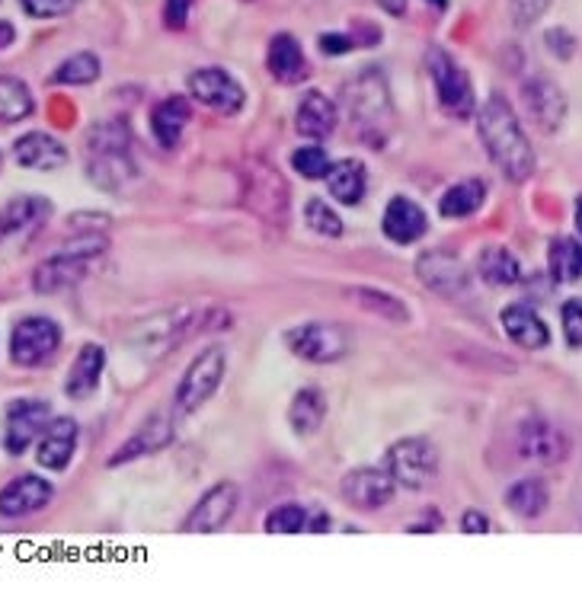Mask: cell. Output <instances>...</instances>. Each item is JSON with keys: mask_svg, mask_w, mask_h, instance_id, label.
Masks as SVG:
<instances>
[{"mask_svg": "<svg viewBox=\"0 0 582 591\" xmlns=\"http://www.w3.org/2000/svg\"><path fill=\"white\" fill-rule=\"evenodd\" d=\"M477 132L480 141L490 154V160L500 167V173L510 183H525L535 173V148L518 122V115L510 106L506 96H490L477 112Z\"/></svg>", "mask_w": 582, "mask_h": 591, "instance_id": "obj_1", "label": "cell"}, {"mask_svg": "<svg viewBox=\"0 0 582 591\" xmlns=\"http://www.w3.org/2000/svg\"><path fill=\"white\" fill-rule=\"evenodd\" d=\"M87 154V180L103 192H125L138 180V167L132 157V132L125 118H107L93 125L83 138Z\"/></svg>", "mask_w": 582, "mask_h": 591, "instance_id": "obj_2", "label": "cell"}, {"mask_svg": "<svg viewBox=\"0 0 582 591\" xmlns=\"http://www.w3.org/2000/svg\"><path fill=\"white\" fill-rule=\"evenodd\" d=\"M240 202L262 224H282L291 215V185L272 160L250 157L240 167Z\"/></svg>", "mask_w": 582, "mask_h": 591, "instance_id": "obj_3", "label": "cell"}, {"mask_svg": "<svg viewBox=\"0 0 582 591\" xmlns=\"http://www.w3.org/2000/svg\"><path fill=\"white\" fill-rule=\"evenodd\" d=\"M103 253H107V237L103 234H83L80 240H74L71 247H65L61 253L45 259L33 272L36 295H58V292H68L74 285H80L90 272V262Z\"/></svg>", "mask_w": 582, "mask_h": 591, "instance_id": "obj_4", "label": "cell"}, {"mask_svg": "<svg viewBox=\"0 0 582 591\" xmlns=\"http://www.w3.org/2000/svg\"><path fill=\"white\" fill-rule=\"evenodd\" d=\"M343 110L349 115L352 125L374 132L388 115H391V90H388V77L381 75L378 68H368V71H359L352 80L343 83Z\"/></svg>", "mask_w": 582, "mask_h": 591, "instance_id": "obj_5", "label": "cell"}, {"mask_svg": "<svg viewBox=\"0 0 582 591\" xmlns=\"http://www.w3.org/2000/svg\"><path fill=\"white\" fill-rule=\"evenodd\" d=\"M224 371H227V355L221 345H205L180 377V387H177V397H174V407L177 416H192L205 407L215 394H219L221 380H224Z\"/></svg>", "mask_w": 582, "mask_h": 591, "instance_id": "obj_6", "label": "cell"}, {"mask_svg": "<svg viewBox=\"0 0 582 591\" xmlns=\"http://www.w3.org/2000/svg\"><path fill=\"white\" fill-rule=\"evenodd\" d=\"M384 467L398 480V486L410 489V492H423L438 477L436 444L423 439V435L401 439V442L391 444V451L384 454Z\"/></svg>", "mask_w": 582, "mask_h": 591, "instance_id": "obj_7", "label": "cell"}, {"mask_svg": "<svg viewBox=\"0 0 582 591\" xmlns=\"http://www.w3.org/2000/svg\"><path fill=\"white\" fill-rule=\"evenodd\" d=\"M286 349L311 365H336L349 355V333L327 320H307L282 333Z\"/></svg>", "mask_w": 582, "mask_h": 591, "instance_id": "obj_8", "label": "cell"}, {"mask_svg": "<svg viewBox=\"0 0 582 591\" xmlns=\"http://www.w3.org/2000/svg\"><path fill=\"white\" fill-rule=\"evenodd\" d=\"M202 317L192 310V307H177V310H167V314H157V317H147L135 327L132 333V345L138 352H145L150 359H160L167 352H174L186 336H192L195 330H202Z\"/></svg>", "mask_w": 582, "mask_h": 591, "instance_id": "obj_9", "label": "cell"}, {"mask_svg": "<svg viewBox=\"0 0 582 591\" xmlns=\"http://www.w3.org/2000/svg\"><path fill=\"white\" fill-rule=\"evenodd\" d=\"M61 349V327L52 317H23L10 333V359L20 368H42Z\"/></svg>", "mask_w": 582, "mask_h": 591, "instance_id": "obj_10", "label": "cell"}, {"mask_svg": "<svg viewBox=\"0 0 582 591\" xmlns=\"http://www.w3.org/2000/svg\"><path fill=\"white\" fill-rule=\"evenodd\" d=\"M429 77L436 83L438 106L455 115V118H468L473 112V80L471 75L455 61V55H448L445 48H433L426 55Z\"/></svg>", "mask_w": 582, "mask_h": 591, "instance_id": "obj_11", "label": "cell"}, {"mask_svg": "<svg viewBox=\"0 0 582 591\" xmlns=\"http://www.w3.org/2000/svg\"><path fill=\"white\" fill-rule=\"evenodd\" d=\"M416 279L436 297H465L471 292V269L451 250H426L416 259Z\"/></svg>", "mask_w": 582, "mask_h": 591, "instance_id": "obj_12", "label": "cell"}, {"mask_svg": "<svg viewBox=\"0 0 582 591\" xmlns=\"http://www.w3.org/2000/svg\"><path fill=\"white\" fill-rule=\"evenodd\" d=\"M515 451L522 461L538 467H557L570 454V439L550 419H525L515 432Z\"/></svg>", "mask_w": 582, "mask_h": 591, "instance_id": "obj_13", "label": "cell"}, {"mask_svg": "<svg viewBox=\"0 0 582 591\" xmlns=\"http://www.w3.org/2000/svg\"><path fill=\"white\" fill-rule=\"evenodd\" d=\"M186 90L195 103L215 110L219 115H237L247 103V93L240 87V80L227 75L224 68H195L186 77Z\"/></svg>", "mask_w": 582, "mask_h": 591, "instance_id": "obj_14", "label": "cell"}, {"mask_svg": "<svg viewBox=\"0 0 582 591\" xmlns=\"http://www.w3.org/2000/svg\"><path fill=\"white\" fill-rule=\"evenodd\" d=\"M240 509V486L231 480H221L209 486L199 502L192 505V512L182 521V531L189 534H215Z\"/></svg>", "mask_w": 582, "mask_h": 591, "instance_id": "obj_15", "label": "cell"}, {"mask_svg": "<svg viewBox=\"0 0 582 591\" xmlns=\"http://www.w3.org/2000/svg\"><path fill=\"white\" fill-rule=\"evenodd\" d=\"M48 422H52V407L45 400L20 397V400L7 404V429H3L7 454H13V457L26 454V447L45 432Z\"/></svg>", "mask_w": 582, "mask_h": 591, "instance_id": "obj_16", "label": "cell"}, {"mask_svg": "<svg viewBox=\"0 0 582 591\" xmlns=\"http://www.w3.org/2000/svg\"><path fill=\"white\" fill-rule=\"evenodd\" d=\"M339 492H343L346 505H352L356 512H378L394 499L398 480L388 474V467L384 470L381 467H356L343 477Z\"/></svg>", "mask_w": 582, "mask_h": 591, "instance_id": "obj_17", "label": "cell"}, {"mask_svg": "<svg viewBox=\"0 0 582 591\" xmlns=\"http://www.w3.org/2000/svg\"><path fill=\"white\" fill-rule=\"evenodd\" d=\"M522 106L541 132H557L567 118V96L557 87V80L545 75L528 77L522 83Z\"/></svg>", "mask_w": 582, "mask_h": 591, "instance_id": "obj_18", "label": "cell"}, {"mask_svg": "<svg viewBox=\"0 0 582 591\" xmlns=\"http://www.w3.org/2000/svg\"><path fill=\"white\" fill-rule=\"evenodd\" d=\"M170 442H174V419L164 416V412H154V416H147L145 422L138 425L135 435H128L125 442L119 444V451L112 454L107 464H110V467L132 464V461H138V457L164 451Z\"/></svg>", "mask_w": 582, "mask_h": 591, "instance_id": "obj_19", "label": "cell"}, {"mask_svg": "<svg viewBox=\"0 0 582 591\" xmlns=\"http://www.w3.org/2000/svg\"><path fill=\"white\" fill-rule=\"evenodd\" d=\"M381 230L391 243L398 247H410L416 240H423L429 234V218L423 212L419 202L406 198V195H394L384 205V218H381Z\"/></svg>", "mask_w": 582, "mask_h": 591, "instance_id": "obj_20", "label": "cell"}, {"mask_svg": "<svg viewBox=\"0 0 582 591\" xmlns=\"http://www.w3.org/2000/svg\"><path fill=\"white\" fill-rule=\"evenodd\" d=\"M52 218V202L42 195H16L0 208V243L16 237H33Z\"/></svg>", "mask_w": 582, "mask_h": 591, "instance_id": "obj_21", "label": "cell"}, {"mask_svg": "<svg viewBox=\"0 0 582 591\" xmlns=\"http://www.w3.org/2000/svg\"><path fill=\"white\" fill-rule=\"evenodd\" d=\"M55 496V486L36 477V474H23L16 480H10L0 489V518H26L45 509Z\"/></svg>", "mask_w": 582, "mask_h": 591, "instance_id": "obj_22", "label": "cell"}, {"mask_svg": "<svg viewBox=\"0 0 582 591\" xmlns=\"http://www.w3.org/2000/svg\"><path fill=\"white\" fill-rule=\"evenodd\" d=\"M339 125V110L321 90H307L294 110V132L307 141H327Z\"/></svg>", "mask_w": 582, "mask_h": 591, "instance_id": "obj_23", "label": "cell"}, {"mask_svg": "<svg viewBox=\"0 0 582 591\" xmlns=\"http://www.w3.org/2000/svg\"><path fill=\"white\" fill-rule=\"evenodd\" d=\"M74 451H77V422L71 416H58V419H52L45 425V432L38 439V467H45L52 474H61V470H68Z\"/></svg>", "mask_w": 582, "mask_h": 591, "instance_id": "obj_24", "label": "cell"}, {"mask_svg": "<svg viewBox=\"0 0 582 591\" xmlns=\"http://www.w3.org/2000/svg\"><path fill=\"white\" fill-rule=\"evenodd\" d=\"M500 323H503V333L510 336L512 342L525 352H538L550 345V330L547 323L538 317V310L525 300L518 304H506L503 314H500Z\"/></svg>", "mask_w": 582, "mask_h": 591, "instance_id": "obj_25", "label": "cell"}, {"mask_svg": "<svg viewBox=\"0 0 582 591\" xmlns=\"http://www.w3.org/2000/svg\"><path fill=\"white\" fill-rule=\"evenodd\" d=\"M13 160L20 167H26V170L52 173V170L68 163V148L55 135H48V132H26L13 145Z\"/></svg>", "mask_w": 582, "mask_h": 591, "instance_id": "obj_26", "label": "cell"}, {"mask_svg": "<svg viewBox=\"0 0 582 591\" xmlns=\"http://www.w3.org/2000/svg\"><path fill=\"white\" fill-rule=\"evenodd\" d=\"M103 371H107V349L97 342H83L80 352L74 355L68 377H65V394L71 400H87L90 394H97Z\"/></svg>", "mask_w": 582, "mask_h": 591, "instance_id": "obj_27", "label": "cell"}, {"mask_svg": "<svg viewBox=\"0 0 582 591\" xmlns=\"http://www.w3.org/2000/svg\"><path fill=\"white\" fill-rule=\"evenodd\" d=\"M266 68L269 75L276 77L279 83L294 87L307 77V58H304V48L301 42L291 36V33H276L269 38V48H266Z\"/></svg>", "mask_w": 582, "mask_h": 591, "instance_id": "obj_28", "label": "cell"}, {"mask_svg": "<svg viewBox=\"0 0 582 591\" xmlns=\"http://www.w3.org/2000/svg\"><path fill=\"white\" fill-rule=\"evenodd\" d=\"M192 122V106H189V96H167L160 100L154 110H150V135L160 148H177L182 141V132L186 125Z\"/></svg>", "mask_w": 582, "mask_h": 591, "instance_id": "obj_29", "label": "cell"}, {"mask_svg": "<svg viewBox=\"0 0 582 591\" xmlns=\"http://www.w3.org/2000/svg\"><path fill=\"white\" fill-rule=\"evenodd\" d=\"M324 422H327V397H324V390L314 387V384H304V387L291 397V432H294L298 439H311V435H317V432L324 429Z\"/></svg>", "mask_w": 582, "mask_h": 591, "instance_id": "obj_30", "label": "cell"}, {"mask_svg": "<svg viewBox=\"0 0 582 591\" xmlns=\"http://www.w3.org/2000/svg\"><path fill=\"white\" fill-rule=\"evenodd\" d=\"M327 189L329 195L339 202V205H359L365 198V189H368V170L359 157H343L329 167L327 173Z\"/></svg>", "mask_w": 582, "mask_h": 591, "instance_id": "obj_31", "label": "cell"}, {"mask_svg": "<svg viewBox=\"0 0 582 591\" xmlns=\"http://www.w3.org/2000/svg\"><path fill=\"white\" fill-rule=\"evenodd\" d=\"M477 275L490 285V288H512L522 282V262L512 253L510 247L490 243L480 250L477 257Z\"/></svg>", "mask_w": 582, "mask_h": 591, "instance_id": "obj_32", "label": "cell"}, {"mask_svg": "<svg viewBox=\"0 0 582 591\" xmlns=\"http://www.w3.org/2000/svg\"><path fill=\"white\" fill-rule=\"evenodd\" d=\"M483 202H486V183L480 177H471L445 189V195L438 198V215L448 221H465L483 208Z\"/></svg>", "mask_w": 582, "mask_h": 591, "instance_id": "obj_33", "label": "cell"}, {"mask_svg": "<svg viewBox=\"0 0 582 591\" xmlns=\"http://www.w3.org/2000/svg\"><path fill=\"white\" fill-rule=\"evenodd\" d=\"M550 505V492H547V482L541 477H525V480H515L506 489V509L512 515L525 518V521H535L541 518Z\"/></svg>", "mask_w": 582, "mask_h": 591, "instance_id": "obj_34", "label": "cell"}, {"mask_svg": "<svg viewBox=\"0 0 582 591\" xmlns=\"http://www.w3.org/2000/svg\"><path fill=\"white\" fill-rule=\"evenodd\" d=\"M550 279L557 285H573L582 279V243L573 237H553L547 247Z\"/></svg>", "mask_w": 582, "mask_h": 591, "instance_id": "obj_35", "label": "cell"}, {"mask_svg": "<svg viewBox=\"0 0 582 591\" xmlns=\"http://www.w3.org/2000/svg\"><path fill=\"white\" fill-rule=\"evenodd\" d=\"M346 295L352 297L362 310L374 314V317H381V320H388V323H410V307H406L394 292H384V288H365V285H359V288H349Z\"/></svg>", "mask_w": 582, "mask_h": 591, "instance_id": "obj_36", "label": "cell"}, {"mask_svg": "<svg viewBox=\"0 0 582 591\" xmlns=\"http://www.w3.org/2000/svg\"><path fill=\"white\" fill-rule=\"evenodd\" d=\"M36 112L33 90L20 77H0V122H23Z\"/></svg>", "mask_w": 582, "mask_h": 591, "instance_id": "obj_37", "label": "cell"}, {"mask_svg": "<svg viewBox=\"0 0 582 591\" xmlns=\"http://www.w3.org/2000/svg\"><path fill=\"white\" fill-rule=\"evenodd\" d=\"M100 75H103L100 58L93 52H77L71 58H65L48 80L58 87H87V83H97Z\"/></svg>", "mask_w": 582, "mask_h": 591, "instance_id": "obj_38", "label": "cell"}, {"mask_svg": "<svg viewBox=\"0 0 582 591\" xmlns=\"http://www.w3.org/2000/svg\"><path fill=\"white\" fill-rule=\"evenodd\" d=\"M329 167V154L324 145H304V148L291 150V170L304 180H327Z\"/></svg>", "mask_w": 582, "mask_h": 591, "instance_id": "obj_39", "label": "cell"}, {"mask_svg": "<svg viewBox=\"0 0 582 591\" xmlns=\"http://www.w3.org/2000/svg\"><path fill=\"white\" fill-rule=\"evenodd\" d=\"M304 221L307 227L314 230V234H321V237H343V218L329 208L324 198H311L307 205H304Z\"/></svg>", "mask_w": 582, "mask_h": 591, "instance_id": "obj_40", "label": "cell"}, {"mask_svg": "<svg viewBox=\"0 0 582 591\" xmlns=\"http://www.w3.org/2000/svg\"><path fill=\"white\" fill-rule=\"evenodd\" d=\"M304 524H307V512H304L298 502H286V505L272 509V512L266 515V521H262V527H266L269 534H301Z\"/></svg>", "mask_w": 582, "mask_h": 591, "instance_id": "obj_41", "label": "cell"}, {"mask_svg": "<svg viewBox=\"0 0 582 591\" xmlns=\"http://www.w3.org/2000/svg\"><path fill=\"white\" fill-rule=\"evenodd\" d=\"M560 323H563V336L570 349H582V300L570 297L560 307Z\"/></svg>", "mask_w": 582, "mask_h": 591, "instance_id": "obj_42", "label": "cell"}, {"mask_svg": "<svg viewBox=\"0 0 582 591\" xmlns=\"http://www.w3.org/2000/svg\"><path fill=\"white\" fill-rule=\"evenodd\" d=\"M547 10H550V0H510L512 23H515L518 30L535 26V23L545 16Z\"/></svg>", "mask_w": 582, "mask_h": 591, "instance_id": "obj_43", "label": "cell"}, {"mask_svg": "<svg viewBox=\"0 0 582 591\" xmlns=\"http://www.w3.org/2000/svg\"><path fill=\"white\" fill-rule=\"evenodd\" d=\"M77 0H20L23 13L33 16V20H58V16H68L74 10Z\"/></svg>", "mask_w": 582, "mask_h": 591, "instance_id": "obj_44", "label": "cell"}, {"mask_svg": "<svg viewBox=\"0 0 582 591\" xmlns=\"http://www.w3.org/2000/svg\"><path fill=\"white\" fill-rule=\"evenodd\" d=\"M545 45H547V52H550L557 61H570V58L577 55V36H573L570 30H563V26L547 30Z\"/></svg>", "mask_w": 582, "mask_h": 591, "instance_id": "obj_45", "label": "cell"}, {"mask_svg": "<svg viewBox=\"0 0 582 591\" xmlns=\"http://www.w3.org/2000/svg\"><path fill=\"white\" fill-rule=\"evenodd\" d=\"M195 0H164V26L180 33L189 23V10H192Z\"/></svg>", "mask_w": 582, "mask_h": 591, "instance_id": "obj_46", "label": "cell"}, {"mask_svg": "<svg viewBox=\"0 0 582 591\" xmlns=\"http://www.w3.org/2000/svg\"><path fill=\"white\" fill-rule=\"evenodd\" d=\"M317 45H321V52L327 58H336V55H349L356 48V38L349 36V33H324V36L317 38Z\"/></svg>", "mask_w": 582, "mask_h": 591, "instance_id": "obj_47", "label": "cell"}, {"mask_svg": "<svg viewBox=\"0 0 582 591\" xmlns=\"http://www.w3.org/2000/svg\"><path fill=\"white\" fill-rule=\"evenodd\" d=\"M445 524V518L438 509H426L419 518H413L410 524H406V534H436L438 527Z\"/></svg>", "mask_w": 582, "mask_h": 591, "instance_id": "obj_48", "label": "cell"}, {"mask_svg": "<svg viewBox=\"0 0 582 591\" xmlns=\"http://www.w3.org/2000/svg\"><path fill=\"white\" fill-rule=\"evenodd\" d=\"M461 531L465 534H490V518L483 515V512H477V509H468L461 515Z\"/></svg>", "mask_w": 582, "mask_h": 591, "instance_id": "obj_49", "label": "cell"}, {"mask_svg": "<svg viewBox=\"0 0 582 591\" xmlns=\"http://www.w3.org/2000/svg\"><path fill=\"white\" fill-rule=\"evenodd\" d=\"M304 531H311V534H327L329 531L327 509H314V512H307V524H304Z\"/></svg>", "mask_w": 582, "mask_h": 591, "instance_id": "obj_50", "label": "cell"}, {"mask_svg": "<svg viewBox=\"0 0 582 591\" xmlns=\"http://www.w3.org/2000/svg\"><path fill=\"white\" fill-rule=\"evenodd\" d=\"M384 13H391V16H406V3L410 0H374Z\"/></svg>", "mask_w": 582, "mask_h": 591, "instance_id": "obj_51", "label": "cell"}, {"mask_svg": "<svg viewBox=\"0 0 582 591\" xmlns=\"http://www.w3.org/2000/svg\"><path fill=\"white\" fill-rule=\"evenodd\" d=\"M13 38H16V30H13V23L0 20V48H10V45H13Z\"/></svg>", "mask_w": 582, "mask_h": 591, "instance_id": "obj_52", "label": "cell"}, {"mask_svg": "<svg viewBox=\"0 0 582 591\" xmlns=\"http://www.w3.org/2000/svg\"><path fill=\"white\" fill-rule=\"evenodd\" d=\"M426 3H429V7H433L436 13H445V10L451 7V0H426Z\"/></svg>", "mask_w": 582, "mask_h": 591, "instance_id": "obj_53", "label": "cell"}, {"mask_svg": "<svg viewBox=\"0 0 582 591\" xmlns=\"http://www.w3.org/2000/svg\"><path fill=\"white\" fill-rule=\"evenodd\" d=\"M577 230H580V237H582V195L577 198Z\"/></svg>", "mask_w": 582, "mask_h": 591, "instance_id": "obj_54", "label": "cell"}, {"mask_svg": "<svg viewBox=\"0 0 582 591\" xmlns=\"http://www.w3.org/2000/svg\"><path fill=\"white\" fill-rule=\"evenodd\" d=\"M0 163H3V157H0Z\"/></svg>", "mask_w": 582, "mask_h": 591, "instance_id": "obj_55", "label": "cell"}]
</instances>
